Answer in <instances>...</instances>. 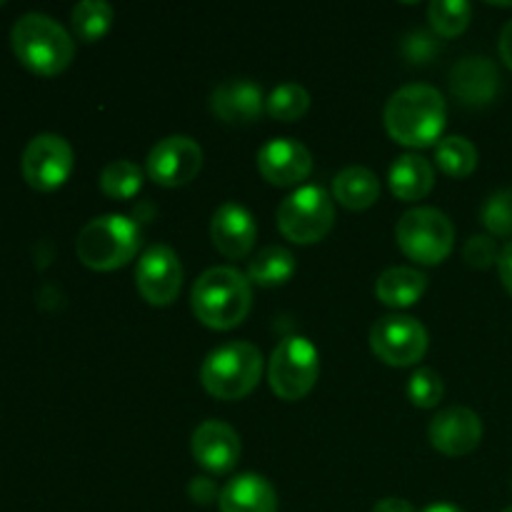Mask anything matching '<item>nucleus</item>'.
I'll use <instances>...</instances> for the list:
<instances>
[{
  "label": "nucleus",
  "instance_id": "4",
  "mask_svg": "<svg viewBox=\"0 0 512 512\" xmlns=\"http://www.w3.org/2000/svg\"><path fill=\"white\" fill-rule=\"evenodd\" d=\"M143 243V233L128 215H100L93 218L75 240L78 260L90 270H118L128 265Z\"/></svg>",
  "mask_w": 512,
  "mask_h": 512
},
{
  "label": "nucleus",
  "instance_id": "21",
  "mask_svg": "<svg viewBox=\"0 0 512 512\" xmlns=\"http://www.w3.org/2000/svg\"><path fill=\"white\" fill-rule=\"evenodd\" d=\"M425 288H428L425 273L405 268V265H395L380 275L378 283H375V295L388 308H410L423 298Z\"/></svg>",
  "mask_w": 512,
  "mask_h": 512
},
{
  "label": "nucleus",
  "instance_id": "11",
  "mask_svg": "<svg viewBox=\"0 0 512 512\" xmlns=\"http://www.w3.org/2000/svg\"><path fill=\"white\" fill-rule=\"evenodd\" d=\"M203 168V148L190 135H168L150 148L145 170L163 188H180Z\"/></svg>",
  "mask_w": 512,
  "mask_h": 512
},
{
  "label": "nucleus",
  "instance_id": "32",
  "mask_svg": "<svg viewBox=\"0 0 512 512\" xmlns=\"http://www.w3.org/2000/svg\"><path fill=\"white\" fill-rule=\"evenodd\" d=\"M463 258H465V263L473 265V268H478V270L490 268V265H495L500 260L498 243H495L490 235H473V238L465 243Z\"/></svg>",
  "mask_w": 512,
  "mask_h": 512
},
{
  "label": "nucleus",
  "instance_id": "33",
  "mask_svg": "<svg viewBox=\"0 0 512 512\" xmlns=\"http://www.w3.org/2000/svg\"><path fill=\"white\" fill-rule=\"evenodd\" d=\"M188 495L193 498V503H200V505H210L213 500L220 498L218 488H215V483L210 478H193V480H190Z\"/></svg>",
  "mask_w": 512,
  "mask_h": 512
},
{
  "label": "nucleus",
  "instance_id": "1",
  "mask_svg": "<svg viewBox=\"0 0 512 512\" xmlns=\"http://www.w3.org/2000/svg\"><path fill=\"white\" fill-rule=\"evenodd\" d=\"M445 98L438 88L423 83L403 85L385 103V130L390 138L408 148H428L443 135Z\"/></svg>",
  "mask_w": 512,
  "mask_h": 512
},
{
  "label": "nucleus",
  "instance_id": "38",
  "mask_svg": "<svg viewBox=\"0 0 512 512\" xmlns=\"http://www.w3.org/2000/svg\"><path fill=\"white\" fill-rule=\"evenodd\" d=\"M503 512H512V508H505V510H503Z\"/></svg>",
  "mask_w": 512,
  "mask_h": 512
},
{
  "label": "nucleus",
  "instance_id": "31",
  "mask_svg": "<svg viewBox=\"0 0 512 512\" xmlns=\"http://www.w3.org/2000/svg\"><path fill=\"white\" fill-rule=\"evenodd\" d=\"M400 48H403V55L408 63L425 65L440 53V40H438V35L428 33V30H413V33L405 35V40Z\"/></svg>",
  "mask_w": 512,
  "mask_h": 512
},
{
  "label": "nucleus",
  "instance_id": "25",
  "mask_svg": "<svg viewBox=\"0 0 512 512\" xmlns=\"http://www.w3.org/2000/svg\"><path fill=\"white\" fill-rule=\"evenodd\" d=\"M70 23H73L75 38L83 43H95L113 25V8L103 0H83L70 13Z\"/></svg>",
  "mask_w": 512,
  "mask_h": 512
},
{
  "label": "nucleus",
  "instance_id": "2",
  "mask_svg": "<svg viewBox=\"0 0 512 512\" xmlns=\"http://www.w3.org/2000/svg\"><path fill=\"white\" fill-rule=\"evenodd\" d=\"M195 318L213 330H233L248 318L253 288L240 270L218 265L200 275L190 290Z\"/></svg>",
  "mask_w": 512,
  "mask_h": 512
},
{
  "label": "nucleus",
  "instance_id": "34",
  "mask_svg": "<svg viewBox=\"0 0 512 512\" xmlns=\"http://www.w3.org/2000/svg\"><path fill=\"white\" fill-rule=\"evenodd\" d=\"M498 270H500V280H503L505 290L512 295V240L500 250V260H498Z\"/></svg>",
  "mask_w": 512,
  "mask_h": 512
},
{
  "label": "nucleus",
  "instance_id": "9",
  "mask_svg": "<svg viewBox=\"0 0 512 512\" xmlns=\"http://www.w3.org/2000/svg\"><path fill=\"white\" fill-rule=\"evenodd\" d=\"M73 148L63 135L40 133L25 145L20 170L25 183L40 193L58 190L73 173Z\"/></svg>",
  "mask_w": 512,
  "mask_h": 512
},
{
  "label": "nucleus",
  "instance_id": "13",
  "mask_svg": "<svg viewBox=\"0 0 512 512\" xmlns=\"http://www.w3.org/2000/svg\"><path fill=\"white\" fill-rule=\"evenodd\" d=\"M430 445L448 458H463L473 453L483 440V420L475 410L453 405L440 410L428 428Z\"/></svg>",
  "mask_w": 512,
  "mask_h": 512
},
{
  "label": "nucleus",
  "instance_id": "16",
  "mask_svg": "<svg viewBox=\"0 0 512 512\" xmlns=\"http://www.w3.org/2000/svg\"><path fill=\"white\" fill-rule=\"evenodd\" d=\"M450 90L468 108L490 105L500 90L498 65L485 55H465L450 70Z\"/></svg>",
  "mask_w": 512,
  "mask_h": 512
},
{
  "label": "nucleus",
  "instance_id": "19",
  "mask_svg": "<svg viewBox=\"0 0 512 512\" xmlns=\"http://www.w3.org/2000/svg\"><path fill=\"white\" fill-rule=\"evenodd\" d=\"M218 505L220 512H278V493L263 475L245 473L220 490Z\"/></svg>",
  "mask_w": 512,
  "mask_h": 512
},
{
  "label": "nucleus",
  "instance_id": "6",
  "mask_svg": "<svg viewBox=\"0 0 512 512\" xmlns=\"http://www.w3.org/2000/svg\"><path fill=\"white\" fill-rule=\"evenodd\" d=\"M395 238L410 260L423 265H440L453 253L455 225L443 210L413 208L398 220Z\"/></svg>",
  "mask_w": 512,
  "mask_h": 512
},
{
  "label": "nucleus",
  "instance_id": "10",
  "mask_svg": "<svg viewBox=\"0 0 512 512\" xmlns=\"http://www.w3.org/2000/svg\"><path fill=\"white\" fill-rule=\"evenodd\" d=\"M370 348L393 368H410L428 350V330L410 315H383L370 328Z\"/></svg>",
  "mask_w": 512,
  "mask_h": 512
},
{
  "label": "nucleus",
  "instance_id": "17",
  "mask_svg": "<svg viewBox=\"0 0 512 512\" xmlns=\"http://www.w3.org/2000/svg\"><path fill=\"white\" fill-rule=\"evenodd\" d=\"M210 238L225 258L238 260L253 250L255 238H258V225L243 205L230 200L215 210L213 223H210Z\"/></svg>",
  "mask_w": 512,
  "mask_h": 512
},
{
  "label": "nucleus",
  "instance_id": "28",
  "mask_svg": "<svg viewBox=\"0 0 512 512\" xmlns=\"http://www.w3.org/2000/svg\"><path fill=\"white\" fill-rule=\"evenodd\" d=\"M428 18L440 38H455L470 25L473 8L465 0H433L428 8Z\"/></svg>",
  "mask_w": 512,
  "mask_h": 512
},
{
  "label": "nucleus",
  "instance_id": "35",
  "mask_svg": "<svg viewBox=\"0 0 512 512\" xmlns=\"http://www.w3.org/2000/svg\"><path fill=\"white\" fill-rule=\"evenodd\" d=\"M373 512H415V508L403 498H385L375 505Z\"/></svg>",
  "mask_w": 512,
  "mask_h": 512
},
{
  "label": "nucleus",
  "instance_id": "15",
  "mask_svg": "<svg viewBox=\"0 0 512 512\" xmlns=\"http://www.w3.org/2000/svg\"><path fill=\"white\" fill-rule=\"evenodd\" d=\"M190 450H193V458L200 468L213 475H225L238 465L243 445H240V435L228 423L205 420L195 428Z\"/></svg>",
  "mask_w": 512,
  "mask_h": 512
},
{
  "label": "nucleus",
  "instance_id": "7",
  "mask_svg": "<svg viewBox=\"0 0 512 512\" xmlns=\"http://www.w3.org/2000/svg\"><path fill=\"white\" fill-rule=\"evenodd\" d=\"M320 375V353L303 335H290L270 355L268 380L280 400H303L315 388Z\"/></svg>",
  "mask_w": 512,
  "mask_h": 512
},
{
  "label": "nucleus",
  "instance_id": "5",
  "mask_svg": "<svg viewBox=\"0 0 512 512\" xmlns=\"http://www.w3.org/2000/svg\"><path fill=\"white\" fill-rule=\"evenodd\" d=\"M263 375V353L258 345L233 340L213 353L200 365V383L218 400H243L253 393Z\"/></svg>",
  "mask_w": 512,
  "mask_h": 512
},
{
  "label": "nucleus",
  "instance_id": "24",
  "mask_svg": "<svg viewBox=\"0 0 512 512\" xmlns=\"http://www.w3.org/2000/svg\"><path fill=\"white\" fill-rule=\"evenodd\" d=\"M435 160H438V168L450 178H468L478 168V148L463 135H450L438 143Z\"/></svg>",
  "mask_w": 512,
  "mask_h": 512
},
{
  "label": "nucleus",
  "instance_id": "20",
  "mask_svg": "<svg viewBox=\"0 0 512 512\" xmlns=\"http://www.w3.org/2000/svg\"><path fill=\"white\" fill-rule=\"evenodd\" d=\"M388 180L395 198L405 200V203H418V200H423L433 190L435 170L430 160H425L423 155L405 153L395 158V163L390 165Z\"/></svg>",
  "mask_w": 512,
  "mask_h": 512
},
{
  "label": "nucleus",
  "instance_id": "36",
  "mask_svg": "<svg viewBox=\"0 0 512 512\" xmlns=\"http://www.w3.org/2000/svg\"><path fill=\"white\" fill-rule=\"evenodd\" d=\"M500 58L505 60V65L512 70V20H508L500 33Z\"/></svg>",
  "mask_w": 512,
  "mask_h": 512
},
{
  "label": "nucleus",
  "instance_id": "26",
  "mask_svg": "<svg viewBox=\"0 0 512 512\" xmlns=\"http://www.w3.org/2000/svg\"><path fill=\"white\" fill-rule=\"evenodd\" d=\"M143 188V168L133 160H113L100 173V190L113 200H130Z\"/></svg>",
  "mask_w": 512,
  "mask_h": 512
},
{
  "label": "nucleus",
  "instance_id": "30",
  "mask_svg": "<svg viewBox=\"0 0 512 512\" xmlns=\"http://www.w3.org/2000/svg\"><path fill=\"white\" fill-rule=\"evenodd\" d=\"M443 393V380H440V375L430 368L415 370L413 378L408 380V398L415 408H435V405L443 400Z\"/></svg>",
  "mask_w": 512,
  "mask_h": 512
},
{
  "label": "nucleus",
  "instance_id": "27",
  "mask_svg": "<svg viewBox=\"0 0 512 512\" xmlns=\"http://www.w3.org/2000/svg\"><path fill=\"white\" fill-rule=\"evenodd\" d=\"M308 108L310 95L300 83L278 85L265 100V113L275 120H283V123H295L308 113Z\"/></svg>",
  "mask_w": 512,
  "mask_h": 512
},
{
  "label": "nucleus",
  "instance_id": "3",
  "mask_svg": "<svg viewBox=\"0 0 512 512\" xmlns=\"http://www.w3.org/2000/svg\"><path fill=\"white\" fill-rule=\"evenodd\" d=\"M10 45L20 63L35 75L53 78L75 58V40L55 18L45 13H25L10 30Z\"/></svg>",
  "mask_w": 512,
  "mask_h": 512
},
{
  "label": "nucleus",
  "instance_id": "12",
  "mask_svg": "<svg viewBox=\"0 0 512 512\" xmlns=\"http://www.w3.org/2000/svg\"><path fill=\"white\" fill-rule=\"evenodd\" d=\"M135 285L150 305H170L183 285V263L170 245L155 243L140 255L135 268Z\"/></svg>",
  "mask_w": 512,
  "mask_h": 512
},
{
  "label": "nucleus",
  "instance_id": "29",
  "mask_svg": "<svg viewBox=\"0 0 512 512\" xmlns=\"http://www.w3.org/2000/svg\"><path fill=\"white\" fill-rule=\"evenodd\" d=\"M480 220L490 235H500V238L512 235V188L490 195L480 208Z\"/></svg>",
  "mask_w": 512,
  "mask_h": 512
},
{
  "label": "nucleus",
  "instance_id": "8",
  "mask_svg": "<svg viewBox=\"0 0 512 512\" xmlns=\"http://www.w3.org/2000/svg\"><path fill=\"white\" fill-rule=\"evenodd\" d=\"M335 205L320 185H303L280 203L278 228L298 245H313L333 230Z\"/></svg>",
  "mask_w": 512,
  "mask_h": 512
},
{
  "label": "nucleus",
  "instance_id": "23",
  "mask_svg": "<svg viewBox=\"0 0 512 512\" xmlns=\"http://www.w3.org/2000/svg\"><path fill=\"white\" fill-rule=\"evenodd\" d=\"M295 275V255L283 245H268L248 265V280L260 288H278Z\"/></svg>",
  "mask_w": 512,
  "mask_h": 512
},
{
  "label": "nucleus",
  "instance_id": "37",
  "mask_svg": "<svg viewBox=\"0 0 512 512\" xmlns=\"http://www.w3.org/2000/svg\"><path fill=\"white\" fill-rule=\"evenodd\" d=\"M423 512H463V510L455 508V505H448V503H435V505H430V508H425Z\"/></svg>",
  "mask_w": 512,
  "mask_h": 512
},
{
  "label": "nucleus",
  "instance_id": "22",
  "mask_svg": "<svg viewBox=\"0 0 512 512\" xmlns=\"http://www.w3.org/2000/svg\"><path fill=\"white\" fill-rule=\"evenodd\" d=\"M333 198L348 210H365L380 198L378 175L363 165H350L340 170L333 180Z\"/></svg>",
  "mask_w": 512,
  "mask_h": 512
},
{
  "label": "nucleus",
  "instance_id": "14",
  "mask_svg": "<svg viewBox=\"0 0 512 512\" xmlns=\"http://www.w3.org/2000/svg\"><path fill=\"white\" fill-rule=\"evenodd\" d=\"M258 170L270 185L290 188L308 178L313 170V155L300 140L273 138L258 150Z\"/></svg>",
  "mask_w": 512,
  "mask_h": 512
},
{
  "label": "nucleus",
  "instance_id": "18",
  "mask_svg": "<svg viewBox=\"0 0 512 512\" xmlns=\"http://www.w3.org/2000/svg\"><path fill=\"white\" fill-rule=\"evenodd\" d=\"M210 110L215 118L230 125H245L253 123L263 115L265 98L263 90L253 80H228V83L218 85L210 95Z\"/></svg>",
  "mask_w": 512,
  "mask_h": 512
}]
</instances>
